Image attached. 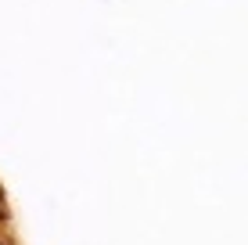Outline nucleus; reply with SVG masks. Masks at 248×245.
Returning a JSON list of instances; mask_svg holds the SVG:
<instances>
[{"mask_svg":"<svg viewBox=\"0 0 248 245\" xmlns=\"http://www.w3.org/2000/svg\"><path fill=\"white\" fill-rule=\"evenodd\" d=\"M0 227H11V206H7V191L0 188Z\"/></svg>","mask_w":248,"mask_h":245,"instance_id":"nucleus-1","label":"nucleus"},{"mask_svg":"<svg viewBox=\"0 0 248 245\" xmlns=\"http://www.w3.org/2000/svg\"><path fill=\"white\" fill-rule=\"evenodd\" d=\"M0 245H18V238H15L11 227H0Z\"/></svg>","mask_w":248,"mask_h":245,"instance_id":"nucleus-2","label":"nucleus"}]
</instances>
